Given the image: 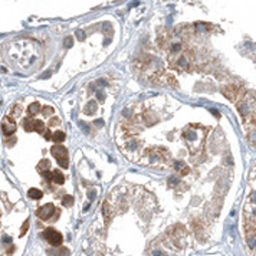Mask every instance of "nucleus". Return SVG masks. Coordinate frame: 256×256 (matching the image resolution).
Instances as JSON below:
<instances>
[{"label":"nucleus","instance_id":"obj_1","mask_svg":"<svg viewBox=\"0 0 256 256\" xmlns=\"http://www.w3.org/2000/svg\"><path fill=\"white\" fill-rule=\"evenodd\" d=\"M206 137V130L199 125H187L183 130V140L186 141V145L191 154H194L201 147Z\"/></svg>","mask_w":256,"mask_h":256},{"label":"nucleus","instance_id":"obj_2","mask_svg":"<svg viewBox=\"0 0 256 256\" xmlns=\"http://www.w3.org/2000/svg\"><path fill=\"white\" fill-rule=\"evenodd\" d=\"M222 92H223V95H224L227 100H230L232 102H237V101L243 97V95H242V94H243V88L239 87V85H233V84H230V85H227V87H223Z\"/></svg>","mask_w":256,"mask_h":256},{"label":"nucleus","instance_id":"obj_3","mask_svg":"<svg viewBox=\"0 0 256 256\" xmlns=\"http://www.w3.org/2000/svg\"><path fill=\"white\" fill-rule=\"evenodd\" d=\"M43 236H45V239L49 242V245H52L53 247H59V246H62L63 236L59 233L58 230H55V229H52V227L46 229V230L43 232Z\"/></svg>","mask_w":256,"mask_h":256},{"label":"nucleus","instance_id":"obj_4","mask_svg":"<svg viewBox=\"0 0 256 256\" xmlns=\"http://www.w3.org/2000/svg\"><path fill=\"white\" fill-rule=\"evenodd\" d=\"M171 65L174 66V69H177L180 72H184V71H189L191 66V59H190L189 53H181L177 56V59L171 61Z\"/></svg>","mask_w":256,"mask_h":256},{"label":"nucleus","instance_id":"obj_5","mask_svg":"<svg viewBox=\"0 0 256 256\" xmlns=\"http://www.w3.org/2000/svg\"><path fill=\"white\" fill-rule=\"evenodd\" d=\"M55 206L52 204V203H48V204H43L42 207H39L37 209V212H36V214H37V217H40L42 220H48V219H50V216L55 213Z\"/></svg>","mask_w":256,"mask_h":256},{"label":"nucleus","instance_id":"obj_6","mask_svg":"<svg viewBox=\"0 0 256 256\" xmlns=\"http://www.w3.org/2000/svg\"><path fill=\"white\" fill-rule=\"evenodd\" d=\"M1 130L4 135H12V134L16 131V123L13 121V118L10 117H4L3 121H1Z\"/></svg>","mask_w":256,"mask_h":256},{"label":"nucleus","instance_id":"obj_7","mask_svg":"<svg viewBox=\"0 0 256 256\" xmlns=\"http://www.w3.org/2000/svg\"><path fill=\"white\" fill-rule=\"evenodd\" d=\"M50 153H52V156L55 157L56 160H68V150L66 147H63V145L55 144L50 148Z\"/></svg>","mask_w":256,"mask_h":256},{"label":"nucleus","instance_id":"obj_8","mask_svg":"<svg viewBox=\"0 0 256 256\" xmlns=\"http://www.w3.org/2000/svg\"><path fill=\"white\" fill-rule=\"evenodd\" d=\"M138 147H140V141L138 140H135V138H127L125 140V154L127 153H134V151H137L138 150Z\"/></svg>","mask_w":256,"mask_h":256},{"label":"nucleus","instance_id":"obj_9","mask_svg":"<svg viewBox=\"0 0 256 256\" xmlns=\"http://www.w3.org/2000/svg\"><path fill=\"white\" fill-rule=\"evenodd\" d=\"M173 168H174L176 171H178L181 176H186V174H189L190 173L189 166H187L186 163H183V161H176L174 166H173Z\"/></svg>","mask_w":256,"mask_h":256},{"label":"nucleus","instance_id":"obj_10","mask_svg":"<svg viewBox=\"0 0 256 256\" xmlns=\"http://www.w3.org/2000/svg\"><path fill=\"white\" fill-rule=\"evenodd\" d=\"M65 138H66V135H65V133L63 131H55V133L52 134V141H55L56 144H61V143H63L65 141Z\"/></svg>","mask_w":256,"mask_h":256},{"label":"nucleus","instance_id":"obj_11","mask_svg":"<svg viewBox=\"0 0 256 256\" xmlns=\"http://www.w3.org/2000/svg\"><path fill=\"white\" fill-rule=\"evenodd\" d=\"M52 180L55 181L56 184H59V186H61V184H63V183H65V176H63L61 171L55 170V171L52 173Z\"/></svg>","mask_w":256,"mask_h":256},{"label":"nucleus","instance_id":"obj_12","mask_svg":"<svg viewBox=\"0 0 256 256\" xmlns=\"http://www.w3.org/2000/svg\"><path fill=\"white\" fill-rule=\"evenodd\" d=\"M95 111H97V102L95 101H89L88 104H87V107L84 108V112L87 115H92Z\"/></svg>","mask_w":256,"mask_h":256},{"label":"nucleus","instance_id":"obj_13","mask_svg":"<svg viewBox=\"0 0 256 256\" xmlns=\"http://www.w3.org/2000/svg\"><path fill=\"white\" fill-rule=\"evenodd\" d=\"M27 196H29L30 199H33V200H39V199H42L43 193H42L39 189H30L27 191Z\"/></svg>","mask_w":256,"mask_h":256},{"label":"nucleus","instance_id":"obj_14","mask_svg":"<svg viewBox=\"0 0 256 256\" xmlns=\"http://www.w3.org/2000/svg\"><path fill=\"white\" fill-rule=\"evenodd\" d=\"M23 127L26 131H35V120L33 118H23Z\"/></svg>","mask_w":256,"mask_h":256},{"label":"nucleus","instance_id":"obj_15","mask_svg":"<svg viewBox=\"0 0 256 256\" xmlns=\"http://www.w3.org/2000/svg\"><path fill=\"white\" fill-rule=\"evenodd\" d=\"M102 213H104V216H105V220L110 222L112 212H111V209H110V204H108V203H104V206H102Z\"/></svg>","mask_w":256,"mask_h":256},{"label":"nucleus","instance_id":"obj_16","mask_svg":"<svg viewBox=\"0 0 256 256\" xmlns=\"http://www.w3.org/2000/svg\"><path fill=\"white\" fill-rule=\"evenodd\" d=\"M35 131L39 134H43L45 133V124L43 121L40 120H35Z\"/></svg>","mask_w":256,"mask_h":256},{"label":"nucleus","instance_id":"obj_17","mask_svg":"<svg viewBox=\"0 0 256 256\" xmlns=\"http://www.w3.org/2000/svg\"><path fill=\"white\" fill-rule=\"evenodd\" d=\"M39 111H40V105L37 102H33V104L29 105V114L30 115H36V114H39Z\"/></svg>","mask_w":256,"mask_h":256},{"label":"nucleus","instance_id":"obj_18","mask_svg":"<svg viewBox=\"0 0 256 256\" xmlns=\"http://www.w3.org/2000/svg\"><path fill=\"white\" fill-rule=\"evenodd\" d=\"M49 167H50L49 160H42V161L39 163V166H37V170L43 173V171H48V170H49Z\"/></svg>","mask_w":256,"mask_h":256},{"label":"nucleus","instance_id":"obj_19","mask_svg":"<svg viewBox=\"0 0 256 256\" xmlns=\"http://www.w3.org/2000/svg\"><path fill=\"white\" fill-rule=\"evenodd\" d=\"M58 249H59V252H52V250H49V253H50V255H58V256H69V250H68L66 247L59 246Z\"/></svg>","mask_w":256,"mask_h":256},{"label":"nucleus","instance_id":"obj_20","mask_svg":"<svg viewBox=\"0 0 256 256\" xmlns=\"http://www.w3.org/2000/svg\"><path fill=\"white\" fill-rule=\"evenodd\" d=\"M194 26H196V30H197V32H199V30L207 32V30L212 29V25H207V23H197V25H194Z\"/></svg>","mask_w":256,"mask_h":256},{"label":"nucleus","instance_id":"obj_21","mask_svg":"<svg viewBox=\"0 0 256 256\" xmlns=\"http://www.w3.org/2000/svg\"><path fill=\"white\" fill-rule=\"evenodd\" d=\"M178 184H180V178L177 176H171V177L168 178V186L170 187H176Z\"/></svg>","mask_w":256,"mask_h":256},{"label":"nucleus","instance_id":"obj_22","mask_svg":"<svg viewBox=\"0 0 256 256\" xmlns=\"http://www.w3.org/2000/svg\"><path fill=\"white\" fill-rule=\"evenodd\" d=\"M55 112V110H53V107H49V105H46V107H43V110H42V114H43L45 117L48 118V117H50L52 114Z\"/></svg>","mask_w":256,"mask_h":256},{"label":"nucleus","instance_id":"obj_23","mask_svg":"<svg viewBox=\"0 0 256 256\" xmlns=\"http://www.w3.org/2000/svg\"><path fill=\"white\" fill-rule=\"evenodd\" d=\"M62 203H63V206H65V207H69V206H72V204H74V197H72V196H65V197H63V200H62Z\"/></svg>","mask_w":256,"mask_h":256},{"label":"nucleus","instance_id":"obj_24","mask_svg":"<svg viewBox=\"0 0 256 256\" xmlns=\"http://www.w3.org/2000/svg\"><path fill=\"white\" fill-rule=\"evenodd\" d=\"M29 224H30V220L27 219V220L25 222V224L22 226V229H20V236H23V234L27 233V230H29Z\"/></svg>","mask_w":256,"mask_h":256},{"label":"nucleus","instance_id":"obj_25","mask_svg":"<svg viewBox=\"0 0 256 256\" xmlns=\"http://www.w3.org/2000/svg\"><path fill=\"white\" fill-rule=\"evenodd\" d=\"M72 45H74V37H72V36L65 37V40H63V46H65V48H71Z\"/></svg>","mask_w":256,"mask_h":256},{"label":"nucleus","instance_id":"obj_26","mask_svg":"<svg viewBox=\"0 0 256 256\" xmlns=\"http://www.w3.org/2000/svg\"><path fill=\"white\" fill-rule=\"evenodd\" d=\"M79 127H82V130H84V133H89V130H91V125L87 123H84V121H79Z\"/></svg>","mask_w":256,"mask_h":256},{"label":"nucleus","instance_id":"obj_27","mask_svg":"<svg viewBox=\"0 0 256 256\" xmlns=\"http://www.w3.org/2000/svg\"><path fill=\"white\" fill-rule=\"evenodd\" d=\"M58 164L62 168H68L69 167V161L68 160H58Z\"/></svg>","mask_w":256,"mask_h":256},{"label":"nucleus","instance_id":"obj_28","mask_svg":"<svg viewBox=\"0 0 256 256\" xmlns=\"http://www.w3.org/2000/svg\"><path fill=\"white\" fill-rule=\"evenodd\" d=\"M61 124V120L59 118H52L50 121H49V127H55V125H59Z\"/></svg>","mask_w":256,"mask_h":256},{"label":"nucleus","instance_id":"obj_29","mask_svg":"<svg viewBox=\"0 0 256 256\" xmlns=\"http://www.w3.org/2000/svg\"><path fill=\"white\" fill-rule=\"evenodd\" d=\"M20 115V107L19 105H14V111L12 114V117H19Z\"/></svg>","mask_w":256,"mask_h":256},{"label":"nucleus","instance_id":"obj_30","mask_svg":"<svg viewBox=\"0 0 256 256\" xmlns=\"http://www.w3.org/2000/svg\"><path fill=\"white\" fill-rule=\"evenodd\" d=\"M76 36H78L79 40H85V32H82V30H76Z\"/></svg>","mask_w":256,"mask_h":256},{"label":"nucleus","instance_id":"obj_31","mask_svg":"<svg viewBox=\"0 0 256 256\" xmlns=\"http://www.w3.org/2000/svg\"><path fill=\"white\" fill-rule=\"evenodd\" d=\"M42 176H43V178H46L48 181H49V180H52V173H49V171H43V173H42Z\"/></svg>","mask_w":256,"mask_h":256},{"label":"nucleus","instance_id":"obj_32","mask_svg":"<svg viewBox=\"0 0 256 256\" xmlns=\"http://www.w3.org/2000/svg\"><path fill=\"white\" fill-rule=\"evenodd\" d=\"M43 137H45V140L48 141V140H52V134H50V131L49 130H46L43 133Z\"/></svg>","mask_w":256,"mask_h":256},{"label":"nucleus","instance_id":"obj_33","mask_svg":"<svg viewBox=\"0 0 256 256\" xmlns=\"http://www.w3.org/2000/svg\"><path fill=\"white\" fill-rule=\"evenodd\" d=\"M94 125H95V127H102V125H104V120H95V121H94Z\"/></svg>","mask_w":256,"mask_h":256},{"label":"nucleus","instance_id":"obj_34","mask_svg":"<svg viewBox=\"0 0 256 256\" xmlns=\"http://www.w3.org/2000/svg\"><path fill=\"white\" fill-rule=\"evenodd\" d=\"M50 75H52V74H50V71H48L46 74H43V75H40V78H42V79H46V78H49Z\"/></svg>","mask_w":256,"mask_h":256},{"label":"nucleus","instance_id":"obj_35","mask_svg":"<svg viewBox=\"0 0 256 256\" xmlns=\"http://www.w3.org/2000/svg\"><path fill=\"white\" fill-rule=\"evenodd\" d=\"M3 242H4V243H12V239L9 236H3Z\"/></svg>","mask_w":256,"mask_h":256},{"label":"nucleus","instance_id":"obj_36","mask_svg":"<svg viewBox=\"0 0 256 256\" xmlns=\"http://www.w3.org/2000/svg\"><path fill=\"white\" fill-rule=\"evenodd\" d=\"M97 95H98V100H100V101H104V98H105V97H104V94H102V92H98V94H97Z\"/></svg>","mask_w":256,"mask_h":256},{"label":"nucleus","instance_id":"obj_37","mask_svg":"<svg viewBox=\"0 0 256 256\" xmlns=\"http://www.w3.org/2000/svg\"><path fill=\"white\" fill-rule=\"evenodd\" d=\"M210 112H212V114H214V115H216L217 118L220 117V114H219V111H217V110H210Z\"/></svg>","mask_w":256,"mask_h":256},{"label":"nucleus","instance_id":"obj_38","mask_svg":"<svg viewBox=\"0 0 256 256\" xmlns=\"http://www.w3.org/2000/svg\"><path fill=\"white\" fill-rule=\"evenodd\" d=\"M95 194H97L95 191H89V197H91V200H92V199L95 197Z\"/></svg>","mask_w":256,"mask_h":256}]
</instances>
